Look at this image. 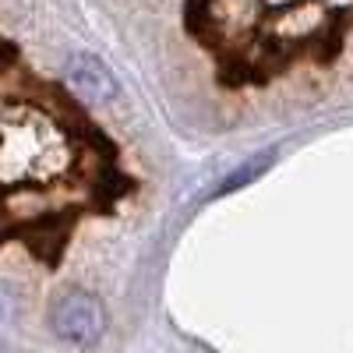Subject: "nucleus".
Instances as JSON below:
<instances>
[{
	"mask_svg": "<svg viewBox=\"0 0 353 353\" xmlns=\"http://www.w3.org/2000/svg\"><path fill=\"white\" fill-rule=\"evenodd\" d=\"M68 85L88 106H110L117 99V78L92 53H74L68 61Z\"/></svg>",
	"mask_w": 353,
	"mask_h": 353,
	"instance_id": "2",
	"label": "nucleus"
},
{
	"mask_svg": "<svg viewBox=\"0 0 353 353\" xmlns=\"http://www.w3.org/2000/svg\"><path fill=\"white\" fill-rule=\"evenodd\" d=\"M276 163V152H258V156H251V159H244L233 173H226L223 181H219V188H216V198H223V194H233V191H241V188H248V184H254L258 176L265 173Z\"/></svg>",
	"mask_w": 353,
	"mask_h": 353,
	"instance_id": "3",
	"label": "nucleus"
},
{
	"mask_svg": "<svg viewBox=\"0 0 353 353\" xmlns=\"http://www.w3.org/2000/svg\"><path fill=\"white\" fill-rule=\"evenodd\" d=\"M205 4H209V0H205ZM205 4H201V8H205ZM194 8H198V0H191V4H188V11H194ZM194 25H198V14H188V28H194ZM205 25H209V18L201 14V28H198V32H194L198 39L205 36Z\"/></svg>",
	"mask_w": 353,
	"mask_h": 353,
	"instance_id": "5",
	"label": "nucleus"
},
{
	"mask_svg": "<svg viewBox=\"0 0 353 353\" xmlns=\"http://www.w3.org/2000/svg\"><path fill=\"white\" fill-rule=\"evenodd\" d=\"M50 325L61 339H68L74 346H88L106 332V311H103L99 297H92L85 290H71L53 304Z\"/></svg>",
	"mask_w": 353,
	"mask_h": 353,
	"instance_id": "1",
	"label": "nucleus"
},
{
	"mask_svg": "<svg viewBox=\"0 0 353 353\" xmlns=\"http://www.w3.org/2000/svg\"><path fill=\"white\" fill-rule=\"evenodd\" d=\"M14 318V293L8 286H0V329Z\"/></svg>",
	"mask_w": 353,
	"mask_h": 353,
	"instance_id": "4",
	"label": "nucleus"
}]
</instances>
